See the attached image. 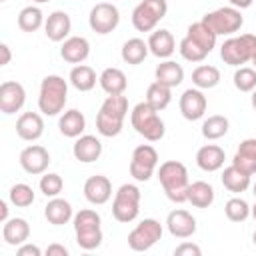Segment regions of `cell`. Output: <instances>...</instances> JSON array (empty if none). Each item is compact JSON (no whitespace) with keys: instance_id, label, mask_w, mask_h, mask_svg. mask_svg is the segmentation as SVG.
I'll return each instance as SVG.
<instances>
[{"instance_id":"6da1fadb","label":"cell","mask_w":256,"mask_h":256,"mask_svg":"<svg viewBox=\"0 0 256 256\" xmlns=\"http://www.w3.org/2000/svg\"><path fill=\"white\" fill-rule=\"evenodd\" d=\"M158 180L164 188V194L168 196V200L182 204L188 202V170L182 162L178 160H166L160 164L158 168Z\"/></svg>"},{"instance_id":"7a4b0ae2","label":"cell","mask_w":256,"mask_h":256,"mask_svg":"<svg viewBox=\"0 0 256 256\" xmlns=\"http://www.w3.org/2000/svg\"><path fill=\"white\" fill-rule=\"evenodd\" d=\"M68 100V82L58 74H48L40 82L38 94V108L46 116H58L64 112Z\"/></svg>"},{"instance_id":"3957f363","label":"cell","mask_w":256,"mask_h":256,"mask_svg":"<svg viewBox=\"0 0 256 256\" xmlns=\"http://www.w3.org/2000/svg\"><path fill=\"white\" fill-rule=\"evenodd\" d=\"M130 124L132 128L148 142H158L164 138L166 126L164 120L158 116V110H154L146 100L138 102L130 112Z\"/></svg>"},{"instance_id":"277c9868","label":"cell","mask_w":256,"mask_h":256,"mask_svg":"<svg viewBox=\"0 0 256 256\" xmlns=\"http://www.w3.org/2000/svg\"><path fill=\"white\" fill-rule=\"evenodd\" d=\"M74 232H76V244L82 250H96L102 244V220L96 210L84 208L74 214Z\"/></svg>"},{"instance_id":"5b68a950","label":"cell","mask_w":256,"mask_h":256,"mask_svg":"<svg viewBox=\"0 0 256 256\" xmlns=\"http://www.w3.org/2000/svg\"><path fill=\"white\" fill-rule=\"evenodd\" d=\"M256 56V36L254 34H240V36H230L224 40L220 46V58L228 66H242L252 62Z\"/></svg>"},{"instance_id":"8992f818","label":"cell","mask_w":256,"mask_h":256,"mask_svg":"<svg viewBox=\"0 0 256 256\" xmlns=\"http://www.w3.org/2000/svg\"><path fill=\"white\" fill-rule=\"evenodd\" d=\"M140 198H142V194H140V188L136 184H122L114 192L112 216L122 224L136 220L140 214Z\"/></svg>"},{"instance_id":"52a82bcc","label":"cell","mask_w":256,"mask_h":256,"mask_svg":"<svg viewBox=\"0 0 256 256\" xmlns=\"http://www.w3.org/2000/svg\"><path fill=\"white\" fill-rule=\"evenodd\" d=\"M202 22L216 34V36H230L238 32L244 24V16L234 6H222L202 16Z\"/></svg>"},{"instance_id":"ba28073f","label":"cell","mask_w":256,"mask_h":256,"mask_svg":"<svg viewBox=\"0 0 256 256\" xmlns=\"http://www.w3.org/2000/svg\"><path fill=\"white\" fill-rule=\"evenodd\" d=\"M168 4L166 0H142L132 10V26L138 32H154L158 22L166 16Z\"/></svg>"},{"instance_id":"9c48e42d","label":"cell","mask_w":256,"mask_h":256,"mask_svg":"<svg viewBox=\"0 0 256 256\" xmlns=\"http://www.w3.org/2000/svg\"><path fill=\"white\" fill-rule=\"evenodd\" d=\"M160 238H162V224L156 218H144V220H140L130 230V234H128V246L134 252H146Z\"/></svg>"},{"instance_id":"30bf717a","label":"cell","mask_w":256,"mask_h":256,"mask_svg":"<svg viewBox=\"0 0 256 256\" xmlns=\"http://www.w3.org/2000/svg\"><path fill=\"white\" fill-rule=\"evenodd\" d=\"M158 168V152L150 144H140L134 148L130 158V176L138 182H146L154 176Z\"/></svg>"},{"instance_id":"8fae6325","label":"cell","mask_w":256,"mask_h":256,"mask_svg":"<svg viewBox=\"0 0 256 256\" xmlns=\"http://www.w3.org/2000/svg\"><path fill=\"white\" fill-rule=\"evenodd\" d=\"M88 24L96 34H110L120 24V12L112 2H98L88 14Z\"/></svg>"},{"instance_id":"7c38bea8","label":"cell","mask_w":256,"mask_h":256,"mask_svg":"<svg viewBox=\"0 0 256 256\" xmlns=\"http://www.w3.org/2000/svg\"><path fill=\"white\" fill-rule=\"evenodd\" d=\"M26 102V90L16 80H6L0 84V112L2 114H16L22 110Z\"/></svg>"},{"instance_id":"4fadbf2b","label":"cell","mask_w":256,"mask_h":256,"mask_svg":"<svg viewBox=\"0 0 256 256\" xmlns=\"http://www.w3.org/2000/svg\"><path fill=\"white\" fill-rule=\"evenodd\" d=\"M178 106H180V114L186 120L194 122V120H200L206 114L208 100H206V96L200 88H188V90L182 92Z\"/></svg>"},{"instance_id":"5bb4252c","label":"cell","mask_w":256,"mask_h":256,"mask_svg":"<svg viewBox=\"0 0 256 256\" xmlns=\"http://www.w3.org/2000/svg\"><path fill=\"white\" fill-rule=\"evenodd\" d=\"M50 164V154L44 146L40 144H32V146H26L22 152H20V166L26 174H32V176H38V174H44L46 168Z\"/></svg>"},{"instance_id":"9a60e30c","label":"cell","mask_w":256,"mask_h":256,"mask_svg":"<svg viewBox=\"0 0 256 256\" xmlns=\"http://www.w3.org/2000/svg\"><path fill=\"white\" fill-rule=\"evenodd\" d=\"M166 228H168V232H170L174 238L184 240V238L194 236V232H196V218H194L190 212H186V210H182V208H176V210H172V212L168 214V218H166Z\"/></svg>"},{"instance_id":"2e32d148","label":"cell","mask_w":256,"mask_h":256,"mask_svg":"<svg viewBox=\"0 0 256 256\" xmlns=\"http://www.w3.org/2000/svg\"><path fill=\"white\" fill-rule=\"evenodd\" d=\"M84 198L94 206L106 204L112 198V182L102 174L90 176L84 182Z\"/></svg>"},{"instance_id":"e0dca14e","label":"cell","mask_w":256,"mask_h":256,"mask_svg":"<svg viewBox=\"0 0 256 256\" xmlns=\"http://www.w3.org/2000/svg\"><path fill=\"white\" fill-rule=\"evenodd\" d=\"M70 30H72V20H70L68 12L54 10L52 14H48V18L44 22V34L48 36V40H52V42H64L68 38Z\"/></svg>"},{"instance_id":"ac0fdd59","label":"cell","mask_w":256,"mask_h":256,"mask_svg":"<svg viewBox=\"0 0 256 256\" xmlns=\"http://www.w3.org/2000/svg\"><path fill=\"white\" fill-rule=\"evenodd\" d=\"M60 56L68 64H82L90 56V42L84 36H68L60 46Z\"/></svg>"},{"instance_id":"d6986e66","label":"cell","mask_w":256,"mask_h":256,"mask_svg":"<svg viewBox=\"0 0 256 256\" xmlns=\"http://www.w3.org/2000/svg\"><path fill=\"white\" fill-rule=\"evenodd\" d=\"M16 134L26 140L34 142L44 134V120L38 112H22L16 120Z\"/></svg>"},{"instance_id":"ffe728a7","label":"cell","mask_w":256,"mask_h":256,"mask_svg":"<svg viewBox=\"0 0 256 256\" xmlns=\"http://www.w3.org/2000/svg\"><path fill=\"white\" fill-rule=\"evenodd\" d=\"M72 154L78 162H84V164L96 162L102 154V142L92 134H82L76 138V142L72 146Z\"/></svg>"},{"instance_id":"44dd1931","label":"cell","mask_w":256,"mask_h":256,"mask_svg":"<svg viewBox=\"0 0 256 256\" xmlns=\"http://www.w3.org/2000/svg\"><path fill=\"white\" fill-rule=\"evenodd\" d=\"M224 160H226V154L216 144H204L196 152V164L204 172H216V170H220L224 166Z\"/></svg>"},{"instance_id":"7402d4cb","label":"cell","mask_w":256,"mask_h":256,"mask_svg":"<svg viewBox=\"0 0 256 256\" xmlns=\"http://www.w3.org/2000/svg\"><path fill=\"white\" fill-rule=\"evenodd\" d=\"M148 48H150V54H154L156 58H170L176 50V40L172 36L170 30L166 28H160V30H154L148 38Z\"/></svg>"},{"instance_id":"603a6c76","label":"cell","mask_w":256,"mask_h":256,"mask_svg":"<svg viewBox=\"0 0 256 256\" xmlns=\"http://www.w3.org/2000/svg\"><path fill=\"white\" fill-rule=\"evenodd\" d=\"M44 216L50 224L54 226H62V224H68L72 218H74V212H72V204L64 198H50L48 204L44 206Z\"/></svg>"},{"instance_id":"cb8c5ba5","label":"cell","mask_w":256,"mask_h":256,"mask_svg":"<svg viewBox=\"0 0 256 256\" xmlns=\"http://www.w3.org/2000/svg\"><path fill=\"white\" fill-rule=\"evenodd\" d=\"M30 236V224L26 218H8L2 226V238L8 246H20Z\"/></svg>"},{"instance_id":"d4e9b609","label":"cell","mask_w":256,"mask_h":256,"mask_svg":"<svg viewBox=\"0 0 256 256\" xmlns=\"http://www.w3.org/2000/svg\"><path fill=\"white\" fill-rule=\"evenodd\" d=\"M58 128L60 132L66 136V138H78L82 136V132L86 130V118L80 110L76 108H70V110H64L60 120H58Z\"/></svg>"},{"instance_id":"484cf974","label":"cell","mask_w":256,"mask_h":256,"mask_svg":"<svg viewBox=\"0 0 256 256\" xmlns=\"http://www.w3.org/2000/svg\"><path fill=\"white\" fill-rule=\"evenodd\" d=\"M154 76H156V82H160L168 88H176L184 80V68L174 60H164L156 66Z\"/></svg>"},{"instance_id":"4316f807","label":"cell","mask_w":256,"mask_h":256,"mask_svg":"<svg viewBox=\"0 0 256 256\" xmlns=\"http://www.w3.org/2000/svg\"><path fill=\"white\" fill-rule=\"evenodd\" d=\"M98 82H100V88L106 92V94H124L126 88H128V80H126V74L120 70V68H104L102 74L98 76Z\"/></svg>"},{"instance_id":"83f0119b","label":"cell","mask_w":256,"mask_h":256,"mask_svg":"<svg viewBox=\"0 0 256 256\" xmlns=\"http://www.w3.org/2000/svg\"><path fill=\"white\" fill-rule=\"evenodd\" d=\"M70 84L78 90V92H90L94 86H96V72L94 68L86 66V64H76L72 70H70V76H68Z\"/></svg>"},{"instance_id":"f1b7e54d","label":"cell","mask_w":256,"mask_h":256,"mask_svg":"<svg viewBox=\"0 0 256 256\" xmlns=\"http://www.w3.org/2000/svg\"><path fill=\"white\" fill-rule=\"evenodd\" d=\"M148 52H150L148 42H144L142 38H130V40H126V42L122 44L120 56H122V60H124L126 64L136 66V64H142V62H144V58L148 56Z\"/></svg>"},{"instance_id":"f546056e","label":"cell","mask_w":256,"mask_h":256,"mask_svg":"<svg viewBox=\"0 0 256 256\" xmlns=\"http://www.w3.org/2000/svg\"><path fill=\"white\" fill-rule=\"evenodd\" d=\"M220 180H222L224 188H226V190H230V192H234V194L246 192V190L250 188V176H248V174H244L242 170H238V168H236V166H232V164H230L228 168H224V170H222Z\"/></svg>"},{"instance_id":"4dcf8cb0","label":"cell","mask_w":256,"mask_h":256,"mask_svg":"<svg viewBox=\"0 0 256 256\" xmlns=\"http://www.w3.org/2000/svg\"><path fill=\"white\" fill-rule=\"evenodd\" d=\"M188 202L196 208H208L214 202V188L204 182V180H196L188 186Z\"/></svg>"},{"instance_id":"1f68e13d","label":"cell","mask_w":256,"mask_h":256,"mask_svg":"<svg viewBox=\"0 0 256 256\" xmlns=\"http://www.w3.org/2000/svg\"><path fill=\"white\" fill-rule=\"evenodd\" d=\"M186 36L188 38H192L202 50H206L208 54L214 50V46H216V34L200 20V22H194V24H190L188 26V30H186Z\"/></svg>"},{"instance_id":"d6a6232c","label":"cell","mask_w":256,"mask_h":256,"mask_svg":"<svg viewBox=\"0 0 256 256\" xmlns=\"http://www.w3.org/2000/svg\"><path fill=\"white\" fill-rule=\"evenodd\" d=\"M218 82H220V70L212 64H202L192 72V84L200 90H210L218 86Z\"/></svg>"},{"instance_id":"836d02e7","label":"cell","mask_w":256,"mask_h":256,"mask_svg":"<svg viewBox=\"0 0 256 256\" xmlns=\"http://www.w3.org/2000/svg\"><path fill=\"white\" fill-rule=\"evenodd\" d=\"M122 126H124V118L108 114L104 110H98V114H96V130H98L100 136H106V138L118 136L122 132Z\"/></svg>"},{"instance_id":"e575fe53","label":"cell","mask_w":256,"mask_h":256,"mask_svg":"<svg viewBox=\"0 0 256 256\" xmlns=\"http://www.w3.org/2000/svg\"><path fill=\"white\" fill-rule=\"evenodd\" d=\"M172 100V88L160 84V82H152L146 90V102L154 108V110H164Z\"/></svg>"},{"instance_id":"d590c367","label":"cell","mask_w":256,"mask_h":256,"mask_svg":"<svg viewBox=\"0 0 256 256\" xmlns=\"http://www.w3.org/2000/svg\"><path fill=\"white\" fill-rule=\"evenodd\" d=\"M228 128H230L228 118L222 116V114H214V116H208L202 122V136L206 140H218V138L226 136Z\"/></svg>"},{"instance_id":"8d00e7d4","label":"cell","mask_w":256,"mask_h":256,"mask_svg":"<svg viewBox=\"0 0 256 256\" xmlns=\"http://www.w3.org/2000/svg\"><path fill=\"white\" fill-rule=\"evenodd\" d=\"M44 22V14L38 6H26L18 14V28L22 32H36Z\"/></svg>"},{"instance_id":"74e56055","label":"cell","mask_w":256,"mask_h":256,"mask_svg":"<svg viewBox=\"0 0 256 256\" xmlns=\"http://www.w3.org/2000/svg\"><path fill=\"white\" fill-rule=\"evenodd\" d=\"M8 202L16 208H28L32 202H34V190L32 186L24 184V182H18L10 188L8 192Z\"/></svg>"},{"instance_id":"f35d334b","label":"cell","mask_w":256,"mask_h":256,"mask_svg":"<svg viewBox=\"0 0 256 256\" xmlns=\"http://www.w3.org/2000/svg\"><path fill=\"white\" fill-rule=\"evenodd\" d=\"M224 214H226V218L232 220V222H244V220L250 216V204H248L244 198H240V196L230 198V200L224 204Z\"/></svg>"},{"instance_id":"ab89813d","label":"cell","mask_w":256,"mask_h":256,"mask_svg":"<svg viewBox=\"0 0 256 256\" xmlns=\"http://www.w3.org/2000/svg\"><path fill=\"white\" fill-rule=\"evenodd\" d=\"M234 86L240 92H252L256 88V68H248V66H238V70L234 72Z\"/></svg>"},{"instance_id":"60d3db41","label":"cell","mask_w":256,"mask_h":256,"mask_svg":"<svg viewBox=\"0 0 256 256\" xmlns=\"http://www.w3.org/2000/svg\"><path fill=\"white\" fill-rule=\"evenodd\" d=\"M178 50H180V56H182L184 60H188V62H202V60L208 56V52L202 50V48H200L192 38H188V36H184V38L180 40Z\"/></svg>"},{"instance_id":"b9f144b4","label":"cell","mask_w":256,"mask_h":256,"mask_svg":"<svg viewBox=\"0 0 256 256\" xmlns=\"http://www.w3.org/2000/svg\"><path fill=\"white\" fill-rule=\"evenodd\" d=\"M64 188V180L60 174L56 172H48V174H42L40 178V192L46 196V198H54L62 192Z\"/></svg>"},{"instance_id":"7bdbcfd3","label":"cell","mask_w":256,"mask_h":256,"mask_svg":"<svg viewBox=\"0 0 256 256\" xmlns=\"http://www.w3.org/2000/svg\"><path fill=\"white\" fill-rule=\"evenodd\" d=\"M232 166H236L238 170H242V172L248 174V176L256 174V158L244 156V154H240V152L234 154V158H232Z\"/></svg>"},{"instance_id":"ee69618b","label":"cell","mask_w":256,"mask_h":256,"mask_svg":"<svg viewBox=\"0 0 256 256\" xmlns=\"http://www.w3.org/2000/svg\"><path fill=\"white\" fill-rule=\"evenodd\" d=\"M174 254L176 256H200L202 250L198 244H192V242H182L180 246L174 248Z\"/></svg>"},{"instance_id":"f6af8a7d","label":"cell","mask_w":256,"mask_h":256,"mask_svg":"<svg viewBox=\"0 0 256 256\" xmlns=\"http://www.w3.org/2000/svg\"><path fill=\"white\" fill-rule=\"evenodd\" d=\"M236 152H240V154H244V156H250V158H256V138H246V140H242Z\"/></svg>"},{"instance_id":"bcb514c9","label":"cell","mask_w":256,"mask_h":256,"mask_svg":"<svg viewBox=\"0 0 256 256\" xmlns=\"http://www.w3.org/2000/svg\"><path fill=\"white\" fill-rule=\"evenodd\" d=\"M16 254H18V256H40V254H42V250H40L36 244L24 242V244H20V246L16 248Z\"/></svg>"},{"instance_id":"7dc6e473","label":"cell","mask_w":256,"mask_h":256,"mask_svg":"<svg viewBox=\"0 0 256 256\" xmlns=\"http://www.w3.org/2000/svg\"><path fill=\"white\" fill-rule=\"evenodd\" d=\"M46 256H68V248L62 244H50L46 248Z\"/></svg>"},{"instance_id":"c3c4849f","label":"cell","mask_w":256,"mask_h":256,"mask_svg":"<svg viewBox=\"0 0 256 256\" xmlns=\"http://www.w3.org/2000/svg\"><path fill=\"white\" fill-rule=\"evenodd\" d=\"M0 52H2V60H0V66H6V64H10V58H12V54H10V46H8V44H0Z\"/></svg>"},{"instance_id":"681fc988","label":"cell","mask_w":256,"mask_h":256,"mask_svg":"<svg viewBox=\"0 0 256 256\" xmlns=\"http://www.w3.org/2000/svg\"><path fill=\"white\" fill-rule=\"evenodd\" d=\"M228 2H230V6H234V8L244 10V8H250L254 0H228Z\"/></svg>"},{"instance_id":"f907efd6","label":"cell","mask_w":256,"mask_h":256,"mask_svg":"<svg viewBox=\"0 0 256 256\" xmlns=\"http://www.w3.org/2000/svg\"><path fill=\"white\" fill-rule=\"evenodd\" d=\"M0 220H2V222L8 220V204H6V200L0 202Z\"/></svg>"},{"instance_id":"816d5d0a","label":"cell","mask_w":256,"mask_h":256,"mask_svg":"<svg viewBox=\"0 0 256 256\" xmlns=\"http://www.w3.org/2000/svg\"><path fill=\"white\" fill-rule=\"evenodd\" d=\"M252 108L256 110V88L252 90Z\"/></svg>"},{"instance_id":"f5cc1de1","label":"cell","mask_w":256,"mask_h":256,"mask_svg":"<svg viewBox=\"0 0 256 256\" xmlns=\"http://www.w3.org/2000/svg\"><path fill=\"white\" fill-rule=\"evenodd\" d=\"M250 214H252V218L256 220V204H254V206H250Z\"/></svg>"},{"instance_id":"db71d44e","label":"cell","mask_w":256,"mask_h":256,"mask_svg":"<svg viewBox=\"0 0 256 256\" xmlns=\"http://www.w3.org/2000/svg\"><path fill=\"white\" fill-rule=\"evenodd\" d=\"M32 2H36V4H44V2H50V0H32Z\"/></svg>"},{"instance_id":"11a10c76","label":"cell","mask_w":256,"mask_h":256,"mask_svg":"<svg viewBox=\"0 0 256 256\" xmlns=\"http://www.w3.org/2000/svg\"><path fill=\"white\" fill-rule=\"evenodd\" d=\"M252 242H254V246H256V230H254V234H252Z\"/></svg>"},{"instance_id":"9f6ffc18","label":"cell","mask_w":256,"mask_h":256,"mask_svg":"<svg viewBox=\"0 0 256 256\" xmlns=\"http://www.w3.org/2000/svg\"><path fill=\"white\" fill-rule=\"evenodd\" d=\"M252 194H254V198H256V182H254V186H252Z\"/></svg>"},{"instance_id":"6f0895ef","label":"cell","mask_w":256,"mask_h":256,"mask_svg":"<svg viewBox=\"0 0 256 256\" xmlns=\"http://www.w3.org/2000/svg\"><path fill=\"white\" fill-rule=\"evenodd\" d=\"M252 64H254V68H256V56H254V58H252Z\"/></svg>"},{"instance_id":"680465c9","label":"cell","mask_w":256,"mask_h":256,"mask_svg":"<svg viewBox=\"0 0 256 256\" xmlns=\"http://www.w3.org/2000/svg\"><path fill=\"white\" fill-rule=\"evenodd\" d=\"M0 2H6V0H0Z\"/></svg>"}]
</instances>
